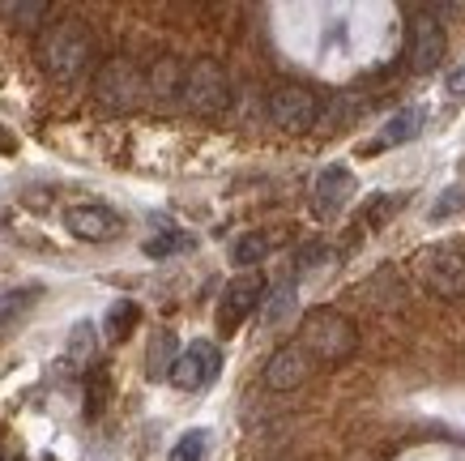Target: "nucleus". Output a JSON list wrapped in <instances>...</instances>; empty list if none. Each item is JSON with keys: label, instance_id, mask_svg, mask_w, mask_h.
Segmentation results:
<instances>
[{"label": "nucleus", "instance_id": "obj_27", "mask_svg": "<svg viewBox=\"0 0 465 461\" xmlns=\"http://www.w3.org/2000/svg\"><path fill=\"white\" fill-rule=\"evenodd\" d=\"M0 150H9V154L17 150V137L14 133H5V128H0Z\"/></svg>", "mask_w": 465, "mask_h": 461}, {"label": "nucleus", "instance_id": "obj_5", "mask_svg": "<svg viewBox=\"0 0 465 461\" xmlns=\"http://www.w3.org/2000/svg\"><path fill=\"white\" fill-rule=\"evenodd\" d=\"M145 95V77L137 65H128V60H107L94 77V98H99V107L107 112H133Z\"/></svg>", "mask_w": 465, "mask_h": 461}, {"label": "nucleus", "instance_id": "obj_11", "mask_svg": "<svg viewBox=\"0 0 465 461\" xmlns=\"http://www.w3.org/2000/svg\"><path fill=\"white\" fill-rule=\"evenodd\" d=\"M64 226H69L73 239H85V244H107L124 231V218L99 201H85V205H69L64 210Z\"/></svg>", "mask_w": 465, "mask_h": 461}, {"label": "nucleus", "instance_id": "obj_13", "mask_svg": "<svg viewBox=\"0 0 465 461\" xmlns=\"http://www.w3.org/2000/svg\"><path fill=\"white\" fill-rule=\"evenodd\" d=\"M423 125H427V107L410 103V107L389 115V125H384V133H381V145H406V141H414L423 133Z\"/></svg>", "mask_w": 465, "mask_h": 461}, {"label": "nucleus", "instance_id": "obj_12", "mask_svg": "<svg viewBox=\"0 0 465 461\" xmlns=\"http://www.w3.org/2000/svg\"><path fill=\"white\" fill-rule=\"evenodd\" d=\"M312 355L299 342H291V346H278L273 355H269V364H265V385L269 389H278V393H291L299 389L303 380L312 376Z\"/></svg>", "mask_w": 465, "mask_h": 461}, {"label": "nucleus", "instance_id": "obj_17", "mask_svg": "<svg viewBox=\"0 0 465 461\" xmlns=\"http://www.w3.org/2000/svg\"><path fill=\"white\" fill-rule=\"evenodd\" d=\"M269 248H273V236H265V231H248V236L235 239V248H231V261L240 269H252L256 261H265Z\"/></svg>", "mask_w": 465, "mask_h": 461}, {"label": "nucleus", "instance_id": "obj_6", "mask_svg": "<svg viewBox=\"0 0 465 461\" xmlns=\"http://www.w3.org/2000/svg\"><path fill=\"white\" fill-rule=\"evenodd\" d=\"M265 291L269 286H265V278H261V269H243V274H235V278L226 282L223 299H218V329H223V334H235L256 307H261Z\"/></svg>", "mask_w": 465, "mask_h": 461}, {"label": "nucleus", "instance_id": "obj_25", "mask_svg": "<svg viewBox=\"0 0 465 461\" xmlns=\"http://www.w3.org/2000/svg\"><path fill=\"white\" fill-rule=\"evenodd\" d=\"M401 205H406V196H381V201H371V210H367V223L381 226L384 214H397Z\"/></svg>", "mask_w": 465, "mask_h": 461}, {"label": "nucleus", "instance_id": "obj_26", "mask_svg": "<svg viewBox=\"0 0 465 461\" xmlns=\"http://www.w3.org/2000/svg\"><path fill=\"white\" fill-rule=\"evenodd\" d=\"M449 95H457V98L465 95V65H461V69H452V73H449Z\"/></svg>", "mask_w": 465, "mask_h": 461}, {"label": "nucleus", "instance_id": "obj_9", "mask_svg": "<svg viewBox=\"0 0 465 461\" xmlns=\"http://www.w3.org/2000/svg\"><path fill=\"white\" fill-rule=\"evenodd\" d=\"M354 193H359L354 171L346 167V163H329V167L316 175V184H312V214H316V218H338L354 201Z\"/></svg>", "mask_w": 465, "mask_h": 461}, {"label": "nucleus", "instance_id": "obj_8", "mask_svg": "<svg viewBox=\"0 0 465 461\" xmlns=\"http://www.w3.org/2000/svg\"><path fill=\"white\" fill-rule=\"evenodd\" d=\"M316 115H321V103L303 85H278L269 95V120L282 133H308L316 125Z\"/></svg>", "mask_w": 465, "mask_h": 461}, {"label": "nucleus", "instance_id": "obj_21", "mask_svg": "<svg viewBox=\"0 0 465 461\" xmlns=\"http://www.w3.org/2000/svg\"><path fill=\"white\" fill-rule=\"evenodd\" d=\"M0 17H9L14 26H39L43 17H47V5H43V0H22V5L5 0V5H0Z\"/></svg>", "mask_w": 465, "mask_h": 461}, {"label": "nucleus", "instance_id": "obj_22", "mask_svg": "<svg viewBox=\"0 0 465 461\" xmlns=\"http://www.w3.org/2000/svg\"><path fill=\"white\" fill-rule=\"evenodd\" d=\"M188 248H193V239L183 236V231H163V236L145 239V256H154V261L175 256V252H188Z\"/></svg>", "mask_w": 465, "mask_h": 461}, {"label": "nucleus", "instance_id": "obj_1", "mask_svg": "<svg viewBox=\"0 0 465 461\" xmlns=\"http://www.w3.org/2000/svg\"><path fill=\"white\" fill-rule=\"evenodd\" d=\"M94 56V39H90V30L82 22H56V26L43 30L39 39V65L47 77H56V82H77L85 73Z\"/></svg>", "mask_w": 465, "mask_h": 461}, {"label": "nucleus", "instance_id": "obj_4", "mask_svg": "<svg viewBox=\"0 0 465 461\" xmlns=\"http://www.w3.org/2000/svg\"><path fill=\"white\" fill-rule=\"evenodd\" d=\"M180 98L193 115H223L231 107V82H226L223 65H213V60L188 65L180 82Z\"/></svg>", "mask_w": 465, "mask_h": 461}, {"label": "nucleus", "instance_id": "obj_19", "mask_svg": "<svg viewBox=\"0 0 465 461\" xmlns=\"http://www.w3.org/2000/svg\"><path fill=\"white\" fill-rule=\"evenodd\" d=\"M94 346H99V334H94V325L90 321H77L69 334V364H90L94 359Z\"/></svg>", "mask_w": 465, "mask_h": 461}, {"label": "nucleus", "instance_id": "obj_16", "mask_svg": "<svg viewBox=\"0 0 465 461\" xmlns=\"http://www.w3.org/2000/svg\"><path fill=\"white\" fill-rule=\"evenodd\" d=\"M261 304H265L261 307V325H265V329H282V325L291 321V312H295V282L286 278L282 286H273Z\"/></svg>", "mask_w": 465, "mask_h": 461}, {"label": "nucleus", "instance_id": "obj_24", "mask_svg": "<svg viewBox=\"0 0 465 461\" xmlns=\"http://www.w3.org/2000/svg\"><path fill=\"white\" fill-rule=\"evenodd\" d=\"M333 252L324 248V244H308V248H299V274H308V269H321Z\"/></svg>", "mask_w": 465, "mask_h": 461}, {"label": "nucleus", "instance_id": "obj_3", "mask_svg": "<svg viewBox=\"0 0 465 461\" xmlns=\"http://www.w3.org/2000/svg\"><path fill=\"white\" fill-rule=\"evenodd\" d=\"M414 274L427 291L444 299H465V248L461 244H427L414 252Z\"/></svg>", "mask_w": 465, "mask_h": 461}, {"label": "nucleus", "instance_id": "obj_23", "mask_svg": "<svg viewBox=\"0 0 465 461\" xmlns=\"http://www.w3.org/2000/svg\"><path fill=\"white\" fill-rule=\"evenodd\" d=\"M465 210V188H444V193L431 201V210H427V218L431 223H444V218H452V214Z\"/></svg>", "mask_w": 465, "mask_h": 461}, {"label": "nucleus", "instance_id": "obj_20", "mask_svg": "<svg viewBox=\"0 0 465 461\" xmlns=\"http://www.w3.org/2000/svg\"><path fill=\"white\" fill-rule=\"evenodd\" d=\"M205 453H210V432H205V427H193V432H183L180 440H175L167 461H205Z\"/></svg>", "mask_w": 465, "mask_h": 461}, {"label": "nucleus", "instance_id": "obj_2", "mask_svg": "<svg viewBox=\"0 0 465 461\" xmlns=\"http://www.w3.org/2000/svg\"><path fill=\"white\" fill-rule=\"evenodd\" d=\"M354 342H359L354 325L341 312H333V307H312L308 316H303L299 346L312 355V364H341L354 350Z\"/></svg>", "mask_w": 465, "mask_h": 461}, {"label": "nucleus", "instance_id": "obj_14", "mask_svg": "<svg viewBox=\"0 0 465 461\" xmlns=\"http://www.w3.org/2000/svg\"><path fill=\"white\" fill-rule=\"evenodd\" d=\"M175 355H180V346H175V329H154L150 350H145V376L167 380L171 367H175Z\"/></svg>", "mask_w": 465, "mask_h": 461}, {"label": "nucleus", "instance_id": "obj_10", "mask_svg": "<svg viewBox=\"0 0 465 461\" xmlns=\"http://www.w3.org/2000/svg\"><path fill=\"white\" fill-rule=\"evenodd\" d=\"M444 52H449V39H444V26L436 17H414L406 35V65L410 73H436L444 65Z\"/></svg>", "mask_w": 465, "mask_h": 461}, {"label": "nucleus", "instance_id": "obj_18", "mask_svg": "<svg viewBox=\"0 0 465 461\" xmlns=\"http://www.w3.org/2000/svg\"><path fill=\"white\" fill-rule=\"evenodd\" d=\"M137 321H142V307L133 304V299H115L112 307H107V337H112V342H124L128 334H133V329H137Z\"/></svg>", "mask_w": 465, "mask_h": 461}, {"label": "nucleus", "instance_id": "obj_7", "mask_svg": "<svg viewBox=\"0 0 465 461\" xmlns=\"http://www.w3.org/2000/svg\"><path fill=\"white\" fill-rule=\"evenodd\" d=\"M223 372V355L213 342H188V346L175 355V367H171V385L180 393H197L205 385H213Z\"/></svg>", "mask_w": 465, "mask_h": 461}, {"label": "nucleus", "instance_id": "obj_15", "mask_svg": "<svg viewBox=\"0 0 465 461\" xmlns=\"http://www.w3.org/2000/svg\"><path fill=\"white\" fill-rule=\"evenodd\" d=\"M39 304V286H17L0 295V334H9L30 316V307Z\"/></svg>", "mask_w": 465, "mask_h": 461}, {"label": "nucleus", "instance_id": "obj_28", "mask_svg": "<svg viewBox=\"0 0 465 461\" xmlns=\"http://www.w3.org/2000/svg\"><path fill=\"white\" fill-rule=\"evenodd\" d=\"M0 461H5V457H0Z\"/></svg>", "mask_w": 465, "mask_h": 461}]
</instances>
